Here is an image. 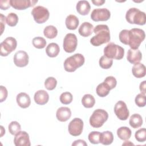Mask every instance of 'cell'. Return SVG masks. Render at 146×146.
<instances>
[{
	"label": "cell",
	"instance_id": "obj_32",
	"mask_svg": "<svg viewBox=\"0 0 146 146\" xmlns=\"http://www.w3.org/2000/svg\"><path fill=\"white\" fill-rule=\"evenodd\" d=\"M32 43L35 48L41 49L45 47L46 45V40L43 37L37 36L33 38Z\"/></svg>",
	"mask_w": 146,
	"mask_h": 146
},
{
	"label": "cell",
	"instance_id": "obj_26",
	"mask_svg": "<svg viewBox=\"0 0 146 146\" xmlns=\"http://www.w3.org/2000/svg\"><path fill=\"white\" fill-rule=\"evenodd\" d=\"M113 141V133L109 131H104L101 133L100 143L103 145H108L112 144Z\"/></svg>",
	"mask_w": 146,
	"mask_h": 146
},
{
	"label": "cell",
	"instance_id": "obj_31",
	"mask_svg": "<svg viewBox=\"0 0 146 146\" xmlns=\"http://www.w3.org/2000/svg\"><path fill=\"white\" fill-rule=\"evenodd\" d=\"M99 66L103 69H108L111 68L113 64V60L103 55L100 57L99 61Z\"/></svg>",
	"mask_w": 146,
	"mask_h": 146
},
{
	"label": "cell",
	"instance_id": "obj_39",
	"mask_svg": "<svg viewBox=\"0 0 146 146\" xmlns=\"http://www.w3.org/2000/svg\"><path fill=\"white\" fill-rule=\"evenodd\" d=\"M135 104L140 107H143L145 106L146 103V96L145 94L142 93L137 94L135 99Z\"/></svg>",
	"mask_w": 146,
	"mask_h": 146
},
{
	"label": "cell",
	"instance_id": "obj_24",
	"mask_svg": "<svg viewBox=\"0 0 146 146\" xmlns=\"http://www.w3.org/2000/svg\"><path fill=\"white\" fill-rule=\"evenodd\" d=\"M60 48L56 43H50L46 48V52L47 56L51 58L56 57L59 53Z\"/></svg>",
	"mask_w": 146,
	"mask_h": 146
},
{
	"label": "cell",
	"instance_id": "obj_21",
	"mask_svg": "<svg viewBox=\"0 0 146 146\" xmlns=\"http://www.w3.org/2000/svg\"><path fill=\"white\" fill-rule=\"evenodd\" d=\"M76 9L79 14L86 15L90 11L91 6L87 1H79L76 4Z\"/></svg>",
	"mask_w": 146,
	"mask_h": 146
},
{
	"label": "cell",
	"instance_id": "obj_35",
	"mask_svg": "<svg viewBox=\"0 0 146 146\" xmlns=\"http://www.w3.org/2000/svg\"><path fill=\"white\" fill-rule=\"evenodd\" d=\"M57 84L56 79L52 76L47 78L44 81V87L45 88L50 91L53 90L55 88Z\"/></svg>",
	"mask_w": 146,
	"mask_h": 146
},
{
	"label": "cell",
	"instance_id": "obj_12",
	"mask_svg": "<svg viewBox=\"0 0 146 146\" xmlns=\"http://www.w3.org/2000/svg\"><path fill=\"white\" fill-rule=\"evenodd\" d=\"M111 17L110 10L106 8L95 9L91 14V18L95 22L106 21Z\"/></svg>",
	"mask_w": 146,
	"mask_h": 146
},
{
	"label": "cell",
	"instance_id": "obj_9",
	"mask_svg": "<svg viewBox=\"0 0 146 146\" xmlns=\"http://www.w3.org/2000/svg\"><path fill=\"white\" fill-rule=\"evenodd\" d=\"M78 44V39L75 34L72 33L67 34L63 39V47L64 50L68 53L75 51Z\"/></svg>",
	"mask_w": 146,
	"mask_h": 146
},
{
	"label": "cell",
	"instance_id": "obj_22",
	"mask_svg": "<svg viewBox=\"0 0 146 146\" xmlns=\"http://www.w3.org/2000/svg\"><path fill=\"white\" fill-rule=\"evenodd\" d=\"M132 72L133 75L137 78H143L146 74L145 66L140 62L136 63L132 68Z\"/></svg>",
	"mask_w": 146,
	"mask_h": 146
},
{
	"label": "cell",
	"instance_id": "obj_27",
	"mask_svg": "<svg viewBox=\"0 0 146 146\" xmlns=\"http://www.w3.org/2000/svg\"><path fill=\"white\" fill-rule=\"evenodd\" d=\"M129 123L131 127L133 128L140 127L143 124V119L141 116L138 113L132 115L129 118Z\"/></svg>",
	"mask_w": 146,
	"mask_h": 146
},
{
	"label": "cell",
	"instance_id": "obj_45",
	"mask_svg": "<svg viewBox=\"0 0 146 146\" xmlns=\"http://www.w3.org/2000/svg\"><path fill=\"white\" fill-rule=\"evenodd\" d=\"M72 146H78V145H82V146H87V144L86 143V141L82 139H78L76 140H75L72 144Z\"/></svg>",
	"mask_w": 146,
	"mask_h": 146
},
{
	"label": "cell",
	"instance_id": "obj_46",
	"mask_svg": "<svg viewBox=\"0 0 146 146\" xmlns=\"http://www.w3.org/2000/svg\"><path fill=\"white\" fill-rule=\"evenodd\" d=\"M145 86H146V81L144 80L143 82H142L139 86V89L140 91L141 92V93L145 94L146 93V91H145Z\"/></svg>",
	"mask_w": 146,
	"mask_h": 146
},
{
	"label": "cell",
	"instance_id": "obj_44",
	"mask_svg": "<svg viewBox=\"0 0 146 146\" xmlns=\"http://www.w3.org/2000/svg\"><path fill=\"white\" fill-rule=\"evenodd\" d=\"M6 17L3 15L2 14H0V22H1V35L2 34L4 29L5 27V24L6 22Z\"/></svg>",
	"mask_w": 146,
	"mask_h": 146
},
{
	"label": "cell",
	"instance_id": "obj_7",
	"mask_svg": "<svg viewBox=\"0 0 146 146\" xmlns=\"http://www.w3.org/2000/svg\"><path fill=\"white\" fill-rule=\"evenodd\" d=\"M34 21L39 24L46 22L50 17V13L48 9L42 6H37L33 8L31 11Z\"/></svg>",
	"mask_w": 146,
	"mask_h": 146
},
{
	"label": "cell",
	"instance_id": "obj_11",
	"mask_svg": "<svg viewBox=\"0 0 146 146\" xmlns=\"http://www.w3.org/2000/svg\"><path fill=\"white\" fill-rule=\"evenodd\" d=\"M114 112L117 117L121 120H126L129 115V110L125 102L120 100L115 105Z\"/></svg>",
	"mask_w": 146,
	"mask_h": 146
},
{
	"label": "cell",
	"instance_id": "obj_17",
	"mask_svg": "<svg viewBox=\"0 0 146 146\" xmlns=\"http://www.w3.org/2000/svg\"><path fill=\"white\" fill-rule=\"evenodd\" d=\"M71 116V110L67 107H61L59 108L56 112V119L61 122L67 121Z\"/></svg>",
	"mask_w": 146,
	"mask_h": 146
},
{
	"label": "cell",
	"instance_id": "obj_38",
	"mask_svg": "<svg viewBox=\"0 0 146 146\" xmlns=\"http://www.w3.org/2000/svg\"><path fill=\"white\" fill-rule=\"evenodd\" d=\"M136 140L139 142H144L146 140V129L145 128H140L136 131L135 134Z\"/></svg>",
	"mask_w": 146,
	"mask_h": 146
},
{
	"label": "cell",
	"instance_id": "obj_14",
	"mask_svg": "<svg viewBox=\"0 0 146 146\" xmlns=\"http://www.w3.org/2000/svg\"><path fill=\"white\" fill-rule=\"evenodd\" d=\"M14 63L18 67H23L29 63V55L27 53L23 50L16 52L14 56Z\"/></svg>",
	"mask_w": 146,
	"mask_h": 146
},
{
	"label": "cell",
	"instance_id": "obj_29",
	"mask_svg": "<svg viewBox=\"0 0 146 146\" xmlns=\"http://www.w3.org/2000/svg\"><path fill=\"white\" fill-rule=\"evenodd\" d=\"M110 88L104 82L98 85L96 88L97 95L100 97H105L107 96L110 91Z\"/></svg>",
	"mask_w": 146,
	"mask_h": 146
},
{
	"label": "cell",
	"instance_id": "obj_13",
	"mask_svg": "<svg viewBox=\"0 0 146 146\" xmlns=\"http://www.w3.org/2000/svg\"><path fill=\"white\" fill-rule=\"evenodd\" d=\"M37 0H10V5L16 10H22L34 6Z\"/></svg>",
	"mask_w": 146,
	"mask_h": 146
},
{
	"label": "cell",
	"instance_id": "obj_36",
	"mask_svg": "<svg viewBox=\"0 0 146 146\" xmlns=\"http://www.w3.org/2000/svg\"><path fill=\"white\" fill-rule=\"evenodd\" d=\"M101 133L98 131H92L88 136L90 142L93 144H98L100 143Z\"/></svg>",
	"mask_w": 146,
	"mask_h": 146
},
{
	"label": "cell",
	"instance_id": "obj_49",
	"mask_svg": "<svg viewBox=\"0 0 146 146\" xmlns=\"http://www.w3.org/2000/svg\"><path fill=\"white\" fill-rule=\"evenodd\" d=\"M123 145H133L134 144L132 143H131L130 141H125V143H123V144H122Z\"/></svg>",
	"mask_w": 146,
	"mask_h": 146
},
{
	"label": "cell",
	"instance_id": "obj_42",
	"mask_svg": "<svg viewBox=\"0 0 146 146\" xmlns=\"http://www.w3.org/2000/svg\"><path fill=\"white\" fill-rule=\"evenodd\" d=\"M0 90H1V97H0V102H3V101H5L7 97V90L6 89V88L3 86H0Z\"/></svg>",
	"mask_w": 146,
	"mask_h": 146
},
{
	"label": "cell",
	"instance_id": "obj_33",
	"mask_svg": "<svg viewBox=\"0 0 146 146\" xmlns=\"http://www.w3.org/2000/svg\"><path fill=\"white\" fill-rule=\"evenodd\" d=\"M8 129H9V132L11 135H15L17 133H18L19 132L21 131V126L18 121H13L9 124L8 126Z\"/></svg>",
	"mask_w": 146,
	"mask_h": 146
},
{
	"label": "cell",
	"instance_id": "obj_15",
	"mask_svg": "<svg viewBox=\"0 0 146 146\" xmlns=\"http://www.w3.org/2000/svg\"><path fill=\"white\" fill-rule=\"evenodd\" d=\"M14 143L16 146H30L29 134L26 131L19 132L14 137Z\"/></svg>",
	"mask_w": 146,
	"mask_h": 146
},
{
	"label": "cell",
	"instance_id": "obj_8",
	"mask_svg": "<svg viewBox=\"0 0 146 146\" xmlns=\"http://www.w3.org/2000/svg\"><path fill=\"white\" fill-rule=\"evenodd\" d=\"M17 46V40L13 37H7L0 44V54L6 56L15 50Z\"/></svg>",
	"mask_w": 146,
	"mask_h": 146
},
{
	"label": "cell",
	"instance_id": "obj_6",
	"mask_svg": "<svg viewBox=\"0 0 146 146\" xmlns=\"http://www.w3.org/2000/svg\"><path fill=\"white\" fill-rule=\"evenodd\" d=\"M108 114L106 111L103 109L95 110L90 117V125L96 128L101 127L107 120Z\"/></svg>",
	"mask_w": 146,
	"mask_h": 146
},
{
	"label": "cell",
	"instance_id": "obj_5",
	"mask_svg": "<svg viewBox=\"0 0 146 146\" xmlns=\"http://www.w3.org/2000/svg\"><path fill=\"white\" fill-rule=\"evenodd\" d=\"M103 52L104 56L112 59L120 60L124 55V49L113 42H110L104 47Z\"/></svg>",
	"mask_w": 146,
	"mask_h": 146
},
{
	"label": "cell",
	"instance_id": "obj_3",
	"mask_svg": "<svg viewBox=\"0 0 146 146\" xmlns=\"http://www.w3.org/2000/svg\"><path fill=\"white\" fill-rule=\"evenodd\" d=\"M125 19L130 24L144 25L146 22L145 13L135 7H131L127 11Z\"/></svg>",
	"mask_w": 146,
	"mask_h": 146
},
{
	"label": "cell",
	"instance_id": "obj_23",
	"mask_svg": "<svg viewBox=\"0 0 146 146\" xmlns=\"http://www.w3.org/2000/svg\"><path fill=\"white\" fill-rule=\"evenodd\" d=\"M79 21L76 16L75 15L70 14L68 15L65 21L66 27L71 30H74L77 29L79 25Z\"/></svg>",
	"mask_w": 146,
	"mask_h": 146
},
{
	"label": "cell",
	"instance_id": "obj_43",
	"mask_svg": "<svg viewBox=\"0 0 146 146\" xmlns=\"http://www.w3.org/2000/svg\"><path fill=\"white\" fill-rule=\"evenodd\" d=\"M10 1L9 0H1L0 8L2 10H7L10 7Z\"/></svg>",
	"mask_w": 146,
	"mask_h": 146
},
{
	"label": "cell",
	"instance_id": "obj_20",
	"mask_svg": "<svg viewBox=\"0 0 146 146\" xmlns=\"http://www.w3.org/2000/svg\"><path fill=\"white\" fill-rule=\"evenodd\" d=\"M94 30V26L88 22H84L80 26L78 32L83 37H87L91 35Z\"/></svg>",
	"mask_w": 146,
	"mask_h": 146
},
{
	"label": "cell",
	"instance_id": "obj_47",
	"mask_svg": "<svg viewBox=\"0 0 146 146\" xmlns=\"http://www.w3.org/2000/svg\"><path fill=\"white\" fill-rule=\"evenodd\" d=\"M92 2L96 6H101L105 3L104 0H92Z\"/></svg>",
	"mask_w": 146,
	"mask_h": 146
},
{
	"label": "cell",
	"instance_id": "obj_34",
	"mask_svg": "<svg viewBox=\"0 0 146 146\" xmlns=\"http://www.w3.org/2000/svg\"><path fill=\"white\" fill-rule=\"evenodd\" d=\"M18 22V17L14 13H9L6 17V23L11 27H14L17 25Z\"/></svg>",
	"mask_w": 146,
	"mask_h": 146
},
{
	"label": "cell",
	"instance_id": "obj_10",
	"mask_svg": "<svg viewBox=\"0 0 146 146\" xmlns=\"http://www.w3.org/2000/svg\"><path fill=\"white\" fill-rule=\"evenodd\" d=\"M83 124V121L81 119L78 117L73 119L68 126L69 133L73 136H79L82 133Z\"/></svg>",
	"mask_w": 146,
	"mask_h": 146
},
{
	"label": "cell",
	"instance_id": "obj_25",
	"mask_svg": "<svg viewBox=\"0 0 146 146\" xmlns=\"http://www.w3.org/2000/svg\"><path fill=\"white\" fill-rule=\"evenodd\" d=\"M117 135L122 140H127L131 136V130L127 127H121L117 129Z\"/></svg>",
	"mask_w": 146,
	"mask_h": 146
},
{
	"label": "cell",
	"instance_id": "obj_37",
	"mask_svg": "<svg viewBox=\"0 0 146 146\" xmlns=\"http://www.w3.org/2000/svg\"><path fill=\"white\" fill-rule=\"evenodd\" d=\"M60 101L63 104H70L73 99V96L71 93L69 92H63L60 96Z\"/></svg>",
	"mask_w": 146,
	"mask_h": 146
},
{
	"label": "cell",
	"instance_id": "obj_2",
	"mask_svg": "<svg viewBox=\"0 0 146 146\" xmlns=\"http://www.w3.org/2000/svg\"><path fill=\"white\" fill-rule=\"evenodd\" d=\"M145 36L143 30L139 28H133L128 31V45L131 49H138Z\"/></svg>",
	"mask_w": 146,
	"mask_h": 146
},
{
	"label": "cell",
	"instance_id": "obj_19",
	"mask_svg": "<svg viewBox=\"0 0 146 146\" xmlns=\"http://www.w3.org/2000/svg\"><path fill=\"white\" fill-rule=\"evenodd\" d=\"M16 101L18 105L22 108H26L31 104V99L29 95L25 92H20L17 95Z\"/></svg>",
	"mask_w": 146,
	"mask_h": 146
},
{
	"label": "cell",
	"instance_id": "obj_16",
	"mask_svg": "<svg viewBox=\"0 0 146 146\" xmlns=\"http://www.w3.org/2000/svg\"><path fill=\"white\" fill-rule=\"evenodd\" d=\"M142 59V54L139 49H129L127 52V59L131 64L139 63Z\"/></svg>",
	"mask_w": 146,
	"mask_h": 146
},
{
	"label": "cell",
	"instance_id": "obj_40",
	"mask_svg": "<svg viewBox=\"0 0 146 146\" xmlns=\"http://www.w3.org/2000/svg\"><path fill=\"white\" fill-rule=\"evenodd\" d=\"M103 82L108 86L110 90L114 88L117 84L116 79L112 76H108L106 77Z\"/></svg>",
	"mask_w": 146,
	"mask_h": 146
},
{
	"label": "cell",
	"instance_id": "obj_41",
	"mask_svg": "<svg viewBox=\"0 0 146 146\" xmlns=\"http://www.w3.org/2000/svg\"><path fill=\"white\" fill-rule=\"evenodd\" d=\"M128 30H122L119 33V40L120 41L126 45H128Z\"/></svg>",
	"mask_w": 146,
	"mask_h": 146
},
{
	"label": "cell",
	"instance_id": "obj_1",
	"mask_svg": "<svg viewBox=\"0 0 146 146\" xmlns=\"http://www.w3.org/2000/svg\"><path fill=\"white\" fill-rule=\"evenodd\" d=\"M95 35L90 39V43L94 46H99L110 41V31L106 25H98L94 29Z\"/></svg>",
	"mask_w": 146,
	"mask_h": 146
},
{
	"label": "cell",
	"instance_id": "obj_28",
	"mask_svg": "<svg viewBox=\"0 0 146 146\" xmlns=\"http://www.w3.org/2000/svg\"><path fill=\"white\" fill-rule=\"evenodd\" d=\"M43 34L48 39H53L57 36L58 30L54 26L48 25L44 29Z\"/></svg>",
	"mask_w": 146,
	"mask_h": 146
},
{
	"label": "cell",
	"instance_id": "obj_48",
	"mask_svg": "<svg viewBox=\"0 0 146 146\" xmlns=\"http://www.w3.org/2000/svg\"><path fill=\"white\" fill-rule=\"evenodd\" d=\"M5 133V129L2 125L1 126V137H2Z\"/></svg>",
	"mask_w": 146,
	"mask_h": 146
},
{
	"label": "cell",
	"instance_id": "obj_30",
	"mask_svg": "<svg viewBox=\"0 0 146 146\" xmlns=\"http://www.w3.org/2000/svg\"><path fill=\"white\" fill-rule=\"evenodd\" d=\"M82 103L86 108H92L95 105V99L92 95L85 94L82 99Z\"/></svg>",
	"mask_w": 146,
	"mask_h": 146
},
{
	"label": "cell",
	"instance_id": "obj_18",
	"mask_svg": "<svg viewBox=\"0 0 146 146\" xmlns=\"http://www.w3.org/2000/svg\"><path fill=\"white\" fill-rule=\"evenodd\" d=\"M34 99L37 104L44 105L48 102L49 100V95L45 90H40L35 93Z\"/></svg>",
	"mask_w": 146,
	"mask_h": 146
},
{
	"label": "cell",
	"instance_id": "obj_4",
	"mask_svg": "<svg viewBox=\"0 0 146 146\" xmlns=\"http://www.w3.org/2000/svg\"><path fill=\"white\" fill-rule=\"evenodd\" d=\"M84 62V56L81 54L76 53L66 59L63 64L64 68L67 72H72L83 66Z\"/></svg>",
	"mask_w": 146,
	"mask_h": 146
}]
</instances>
